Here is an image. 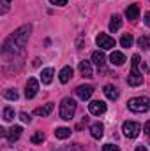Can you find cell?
Instances as JSON below:
<instances>
[{"label": "cell", "instance_id": "obj_6", "mask_svg": "<svg viewBox=\"0 0 150 151\" xmlns=\"http://www.w3.org/2000/svg\"><path fill=\"white\" fill-rule=\"evenodd\" d=\"M95 42H97V46L101 47V49H113L115 47V39L110 37L108 34H99L97 39H95Z\"/></svg>", "mask_w": 150, "mask_h": 151}, {"label": "cell", "instance_id": "obj_30", "mask_svg": "<svg viewBox=\"0 0 150 151\" xmlns=\"http://www.w3.org/2000/svg\"><path fill=\"white\" fill-rule=\"evenodd\" d=\"M53 5H58V7H62V5H66L67 4V0H50Z\"/></svg>", "mask_w": 150, "mask_h": 151}, {"label": "cell", "instance_id": "obj_21", "mask_svg": "<svg viewBox=\"0 0 150 151\" xmlns=\"http://www.w3.org/2000/svg\"><path fill=\"white\" fill-rule=\"evenodd\" d=\"M55 137L57 139H67L71 137V128H66V127H60L55 130Z\"/></svg>", "mask_w": 150, "mask_h": 151}, {"label": "cell", "instance_id": "obj_31", "mask_svg": "<svg viewBox=\"0 0 150 151\" xmlns=\"http://www.w3.org/2000/svg\"><path fill=\"white\" fill-rule=\"evenodd\" d=\"M145 25H147V27H150V12H147V14H145Z\"/></svg>", "mask_w": 150, "mask_h": 151}, {"label": "cell", "instance_id": "obj_23", "mask_svg": "<svg viewBox=\"0 0 150 151\" xmlns=\"http://www.w3.org/2000/svg\"><path fill=\"white\" fill-rule=\"evenodd\" d=\"M14 119V109L12 107H4V121H12Z\"/></svg>", "mask_w": 150, "mask_h": 151}, {"label": "cell", "instance_id": "obj_20", "mask_svg": "<svg viewBox=\"0 0 150 151\" xmlns=\"http://www.w3.org/2000/svg\"><path fill=\"white\" fill-rule=\"evenodd\" d=\"M53 107H55V106L50 102V104H46V106H42V107H37L34 113L37 114V116H42V118H44V116H50V113L53 111Z\"/></svg>", "mask_w": 150, "mask_h": 151}, {"label": "cell", "instance_id": "obj_17", "mask_svg": "<svg viewBox=\"0 0 150 151\" xmlns=\"http://www.w3.org/2000/svg\"><path fill=\"white\" fill-rule=\"evenodd\" d=\"M58 77H60V83H62V84L69 83V81H71V77H73V69H71V67H64V69L60 70Z\"/></svg>", "mask_w": 150, "mask_h": 151}, {"label": "cell", "instance_id": "obj_33", "mask_svg": "<svg viewBox=\"0 0 150 151\" xmlns=\"http://www.w3.org/2000/svg\"><path fill=\"white\" fill-rule=\"evenodd\" d=\"M134 151H147V148H145V146H138Z\"/></svg>", "mask_w": 150, "mask_h": 151}, {"label": "cell", "instance_id": "obj_27", "mask_svg": "<svg viewBox=\"0 0 150 151\" xmlns=\"http://www.w3.org/2000/svg\"><path fill=\"white\" fill-rule=\"evenodd\" d=\"M9 4H11V0H2V9H0V12H2V14H5V12H7Z\"/></svg>", "mask_w": 150, "mask_h": 151}, {"label": "cell", "instance_id": "obj_29", "mask_svg": "<svg viewBox=\"0 0 150 151\" xmlns=\"http://www.w3.org/2000/svg\"><path fill=\"white\" fill-rule=\"evenodd\" d=\"M20 118H21V121H23V123H30V121H32L30 114H27V113H21V114H20Z\"/></svg>", "mask_w": 150, "mask_h": 151}, {"label": "cell", "instance_id": "obj_1", "mask_svg": "<svg viewBox=\"0 0 150 151\" xmlns=\"http://www.w3.org/2000/svg\"><path fill=\"white\" fill-rule=\"evenodd\" d=\"M30 32H32V27L30 25H23V27H20L11 37L5 39V42H4V46H2V53L4 55H9V53H18L25 44H27V40L30 37Z\"/></svg>", "mask_w": 150, "mask_h": 151}, {"label": "cell", "instance_id": "obj_11", "mask_svg": "<svg viewBox=\"0 0 150 151\" xmlns=\"http://www.w3.org/2000/svg\"><path fill=\"white\" fill-rule=\"evenodd\" d=\"M90 134H92V137L94 139H101L103 137V134H104V125L103 123H92L90 125Z\"/></svg>", "mask_w": 150, "mask_h": 151}, {"label": "cell", "instance_id": "obj_19", "mask_svg": "<svg viewBox=\"0 0 150 151\" xmlns=\"http://www.w3.org/2000/svg\"><path fill=\"white\" fill-rule=\"evenodd\" d=\"M104 95H106L110 100H117V99H118V90H117L113 84H106V86H104Z\"/></svg>", "mask_w": 150, "mask_h": 151}, {"label": "cell", "instance_id": "obj_8", "mask_svg": "<svg viewBox=\"0 0 150 151\" xmlns=\"http://www.w3.org/2000/svg\"><path fill=\"white\" fill-rule=\"evenodd\" d=\"M76 95L81 99V100H88L92 95H94V86L92 84H81L76 88Z\"/></svg>", "mask_w": 150, "mask_h": 151}, {"label": "cell", "instance_id": "obj_22", "mask_svg": "<svg viewBox=\"0 0 150 151\" xmlns=\"http://www.w3.org/2000/svg\"><path fill=\"white\" fill-rule=\"evenodd\" d=\"M133 42H134V39H133V35H129V34L122 35V39H120L122 47H131V46H133Z\"/></svg>", "mask_w": 150, "mask_h": 151}, {"label": "cell", "instance_id": "obj_16", "mask_svg": "<svg viewBox=\"0 0 150 151\" xmlns=\"http://www.w3.org/2000/svg\"><path fill=\"white\" fill-rule=\"evenodd\" d=\"M53 74H55V70L53 69H42V72H41V81H42V84H50L51 81H53Z\"/></svg>", "mask_w": 150, "mask_h": 151}, {"label": "cell", "instance_id": "obj_25", "mask_svg": "<svg viewBox=\"0 0 150 151\" xmlns=\"http://www.w3.org/2000/svg\"><path fill=\"white\" fill-rule=\"evenodd\" d=\"M138 46H140L141 49H149V47H150L149 37H145V35H143V37H140V39H138Z\"/></svg>", "mask_w": 150, "mask_h": 151}, {"label": "cell", "instance_id": "obj_10", "mask_svg": "<svg viewBox=\"0 0 150 151\" xmlns=\"http://www.w3.org/2000/svg\"><path fill=\"white\" fill-rule=\"evenodd\" d=\"M92 62L97 65V69L99 70H103L104 72V63H106V55L103 53V51H94L92 53Z\"/></svg>", "mask_w": 150, "mask_h": 151}, {"label": "cell", "instance_id": "obj_12", "mask_svg": "<svg viewBox=\"0 0 150 151\" xmlns=\"http://www.w3.org/2000/svg\"><path fill=\"white\" fill-rule=\"evenodd\" d=\"M78 69H79V72H81L83 77H92V63H90V62H87V60L79 62Z\"/></svg>", "mask_w": 150, "mask_h": 151}, {"label": "cell", "instance_id": "obj_15", "mask_svg": "<svg viewBox=\"0 0 150 151\" xmlns=\"http://www.w3.org/2000/svg\"><path fill=\"white\" fill-rule=\"evenodd\" d=\"M110 62H111L113 65H124L125 63V56L120 51H113L111 55H110Z\"/></svg>", "mask_w": 150, "mask_h": 151}, {"label": "cell", "instance_id": "obj_2", "mask_svg": "<svg viewBox=\"0 0 150 151\" xmlns=\"http://www.w3.org/2000/svg\"><path fill=\"white\" fill-rule=\"evenodd\" d=\"M143 83V76L140 72V56L134 55L133 56V69L127 76V84L129 86H140Z\"/></svg>", "mask_w": 150, "mask_h": 151}, {"label": "cell", "instance_id": "obj_32", "mask_svg": "<svg viewBox=\"0 0 150 151\" xmlns=\"http://www.w3.org/2000/svg\"><path fill=\"white\" fill-rule=\"evenodd\" d=\"M145 132H147V135H150V121L145 123Z\"/></svg>", "mask_w": 150, "mask_h": 151}, {"label": "cell", "instance_id": "obj_14", "mask_svg": "<svg viewBox=\"0 0 150 151\" xmlns=\"http://www.w3.org/2000/svg\"><path fill=\"white\" fill-rule=\"evenodd\" d=\"M21 132H23V130H21V127H18V125H16V127H12L11 130H7V135H5V137H7L11 142H14V141H18V139L21 137Z\"/></svg>", "mask_w": 150, "mask_h": 151}, {"label": "cell", "instance_id": "obj_9", "mask_svg": "<svg viewBox=\"0 0 150 151\" xmlns=\"http://www.w3.org/2000/svg\"><path fill=\"white\" fill-rule=\"evenodd\" d=\"M88 111H90V114H94V116H101V114L106 113V104L103 100H94V102L88 104Z\"/></svg>", "mask_w": 150, "mask_h": 151}, {"label": "cell", "instance_id": "obj_7", "mask_svg": "<svg viewBox=\"0 0 150 151\" xmlns=\"http://www.w3.org/2000/svg\"><path fill=\"white\" fill-rule=\"evenodd\" d=\"M39 91V81L36 77H30L28 81H27V88H25V97L27 99H34L36 95H37Z\"/></svg>", "mask_w": 150, "mask_h": 151}, {"label": "cell", "instance_id": "obj_5", "mask_svg": "<svg viewBox=\"0 0 150 151\" xmlns=\"http://www.w3.org/2000/svg\"><path fill=\"white\" fill-rule=\"evenodd\" d=\"M122 132H124V135H125V137L134 139V137H138V135H140L141 127H140V123H136V121H125V123L122 125Z\"/></svg>", "mask_w": 150, "mask_h": 151}, {"label": "cell", "instance_id": "obj_24", "mask_svg": "<svg viewBox=\"0 0 150 151\" xmlns=\"http://www.w3.org/2000/svg\"><path fill=\"white\" fill-rule=\"evenodd\" d=\"M4 97H5L7 100H18V91L12 90V88H9V90L4 91Z\"/></svg>", "mask_w": 150, "mask_h": 151}, {"label": "cell", "instance_id": "obj_26", "mask_svg": "<svg viewBox=\"0 0 150 151\" xmlns=\"http://www.w3.org/2000/svg\"><path fill=\"white\" fill-rule=\"evenodd\" d=\"M30 141H32L34 144H39V142H42V141H44V134H42V132H36V134L32 135V139H30Z\"/></svg>", "mask_w": 150, "mask_h": 151}, {"label": "cell", "instance_id": "obj_13", "mask_svg": "<svg viewBox=\"0 0 150 151\" xmlns=\"http://www.w3.org/2000/svg\"><path fill=\"white\" fill-rule=\"evenodd\" d=\"M138 14H140V7H138V4H133V5H129V7L125 9V16H127V19H131V21L138 19Z\"/></svg>", "mask_w": 150, "mask_h": 151}, {"label": "cell", "instance_id": "obj_34", "mask_svg": "<svg viewBox=\"0 0 150 151\" xmlns=\"http://www.w3.org/2000/svg\"><path fill=\"white\" fill-rule=\"evenodd\" d=\"M39 63H41V60H39V58H36V60H34V67H39Z\"/></svg>", "mask_w": 150, "mask_h": 151}, {"label": "cell", "instance_id": "obj_3", "mask_svg": "<svg viewBox=\"0 0 150 151\" xmlns=\"http://www.w3.org/2000/svg\"><path fill=\"white\" fill-rule=\"evenodd\" d=\"M74 113H76V102L73 99L66 97L62 102H60V118L66 119V121H71L74 118Z\"/></svg>", "mask_w": 150, "mask_h": 151}, {"label": "cell", "instance_id": "obj_28", "mask_svg": "<svg viewBox=\"0 0 150 151\" xmlns=\"http://www.w3.org/2000/svg\"><path fill=\"white\" fill-rule=\"evenodd\" d=\"M103 151H120V150H118V146H115V144H104V146H103Z\"/></svg>", "mask_w": 150, "mask_h": 151}, {"label": "cell", "instance_id": "obj_4", "mask_svg": "<svg viewBox=\"0 0 150 151\" xmlns=\"http://www.w3.org/2000/svg\"><path fill=\"white\" fill-rule=\"evenodd\" d=\"M127 107L133 111V113H145L149 111L150 107V100L147 97H134L127 102Z\"/></svg>", "mask_w": 150, "mask_h": 151}, {"label": "cell", "instance_id": "obj_18", "mask_svg": "<svg viewBox=\"0 0 150 151\" xmlns=\"http://www.w3.org/2000/svg\"><path fill=\"white\" fill-rule=\"evenodd\" d=\"M120 27H122V18L118 16V14H113L111 16V21H110V32H118L120 30Z\"/></svg>", "mask_w": 150, "mask_h": 151}]
</instances>
